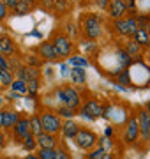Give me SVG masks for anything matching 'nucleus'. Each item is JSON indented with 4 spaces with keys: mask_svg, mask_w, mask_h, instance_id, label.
Instances as JSON below:
<instances>
[{
    "mask_svg": "<svg viewBox=\"0 0 150 159\" xmlns=\"http://www.w3.org/2000/svg\"><path fill=\"white\" fill-rule=\"evenodd\" d=\"M55 96H57V99L60 101V104L67 106V108H73V110H76V111L80 110L81 102H83L80 92L76 90L74 87H71V85L58 87L57 90H55Z\"/></svg>",
    "mask_w": 150,
    "mask_h": 159,
    "instance_id": "obj_1",
    "label": "nucleus"
},
{
    "mask_svg": "<svg viewBox=\"0 0 150 159\" xmlns=\"http://www.w3.org/2000/svg\"><path fill=\"white\" fill-rule=\"evenodd\" d=\"M73 142H74V145L78 148H81V150H92L94 147H97V142H99V136L97 133L92 129H88V127H83L81 125L80 131L76 133V136L73 138Z\"/></svg>",
    "mask_w": 150,
    "mask_h": 159,
    "instance_id": "obj_2",
    "label": "nucleus"
},
{
    "mask_svg": "<svg viewBox=\"0 0 150 159\" xmlns=\"http://www.w3.org/2000/svg\"><path fill=\"white\" fill-rule=\"evenodd\" d=\"M53 43V46H55V50H57V53L60 55V58H67L73 55V50H74V44H73V41H71V37L65 32H60V30H57L55 34H51V39H50Z\"/></svg>",
    "mask_w": 150,
    "mask_h": 159,
    "instance_id": "obj_3",
    "label": "nucleus"
},
{
    "mask_svg": "<svg viewBox=\"0 0 150 159\" xmlns=\"http://www.w3.org/2000/svg\"><path fill=\"white\" fill-rule=\"evenodd\" d=\"M41 122H42V129L46 133H51V134H60V129H62V117H58V113L55 110H42L39 113Z\"/></svg>",
    "mask_w": 150,
    "mask_h": 159,
    "instance_id": "obj_4",
    "label": "nucleus"
},
{
    "mask_svg": "<svg viewBox=\"0 0 150 159\" xmlns=\"http://www.w3.org/2000/svg\"><path fill=\"white\" fill-rule=\"evenodd\" d=\"M103 110H104L103 102L99 99H95V97H90V99H85V102L80 106L78 115H81L87 120H97L103 117Z\"/></svg>",
    "mask_w": 150,
    "mask_h": 159,
    "instance_id": "obj_5",
    "label": "nucleus"
},
{
    "mask_svg": "<svg viewBox=\"0 0 150 159\" xmlns=\"http://www.w3.org/2000/svg\"><path fill=\"white\" fill-rule=\"evenodd\" d=\"M139 140V125H138V115L131 113L129 120L124 125V142L126 145H136Z\"/></svg>",
    "mask_w": 150,
    "mask_h": 159,
    "instance_id": "obj_6",
    "label": "nucleus"
},
{
    "mask_svg": "<svg viewBox=\"0 0 150 159\" xmlns=\"http://www.w3.org/2000/svg\"><path fill=\"white\" fill-rule=\"evenodd\" d=\"M103 29H101V21L95 14H88L85 20H83V34L85 37H88L90 41H95L101 35Z\"/></svg>",
    "mask_w": 150,
    "mask_h": 159,
    "instance_id": "obj_7",
    "label": "nucleus"
},
{
    "mask_svg": "<svg viewBox=\"0 0 150 159\" xmlns=\"http://www.w3.org/2000/svg\"><path fill=\"white\" fill-rule=\"evenodd\" d=\"M35 55L42 60V62H53V60H58L60 55L57 53L55 46H53L51 41H42L35 46Z\"/></svg>",
    "mask_w": 150,
    "mask_h": 159,
    "instance_id": "obj_8",
    "label": "nucleus"
},
{
    "mask_svg": "<svg viewBox=\"0 0 150 159\" xmlns=\"http://www.w3.org/2000/svg\"><path fill=\"white\" fill-rule=\"evenodd\" d=\"M12 140L16 143H21L23 142V138L27 136V134H30V125H29V117H20V120H18L16 124L12 125Z\"/></svg>",
    "mask_w": 150,
    "mask_h": 159,
    "instance_id": "obj_9",
    "label": "nucleus"
},
{
    "mask_svg": "<svg viewBox=\"0 0 150 159\" xmlns=\"http://www.w3.org/2000/svg\"><path fill=\"white\" fill-rule=\"evenodd\" d=\"M138 125H139V138L143 143H150V122H148V111L145 108L138 110Z\"/></svg>",
    "mask_w": 150,
    "mask_h": 159,
    "instance_id": "obj_10",
    "label": "nucleus"
},
{
    "mask_svg": "<svg viewBox=\"0 0 150 159\" xmlns=\"http://www.w3.org/2000/svg\"><path fill=\"white\" fill-rule=\"evenodd\" d=\"M20 117H21V113L16 111V110H7V108L0 110V127L6 131H11L12 125L20 120Z\"/></svg>",
    "mask_w": 150,
    "mask_h": 159,
    "instance_id": "obj_11",
    "label": "nucleus"
},
{
    "mask_svg": "<svg viewBox=\"0 0 150 159\" xmlns=\"http://www.w3.org/2000/svg\"><path fill=\"white\" fill-rule=\"evenodd\" d=\"M35 142H37V148H57L58 142V134H51V133H46L42 131L39 136H35Z\"/></svg>",
    "mask_w": 150,
    "mask_h": 159,
    "instance_id": "obj_12",
    "label": "nucleus"
},
{
    "mask_svg": "<svg viewBox=\"0 0 150 159\" xmlns=\"http://www.w3.org/2000/svg\"><path fill=\"white\" fill-rule=\"evenodd\" d=\"M0 53L6 55L7 58L18 55V46H16V43H14V39H12L11 35H6V34L0 35Z\"/></svg>",
    "mask_w": 150,
    "mask_h": 159,
    "instance_id": "obj_13",
    "label": "nucleus"
},
{
    "mask_svg": "<svg viewBox=\"0 0 150 159\" xmlns=\"http://www.w3.org/2000/svg\"><path fill=\"white\" fill-rule=\"evenodd\" d=\"M16 78L23 80L29 83L30 80H39L41 78V71L37 67H29V66H20L16 69Z\"/></svg>",
    "mask_w": 150,
    "mask_h": 159,
    "instance_id": "obj_14",
    "label": "nucleus"
},
{
    "mask_svg": "<svg viewBox=\"0 0 150 159\" xmlns=\"http://www.w3.org/2000/svg\"><path fill=\"white\" fill-rule=\"evenodd\" d=\"M81 125L78 122H74L73 119H65L62 122V129H60V134H62L64 140H73L76 136V133L80 131Z\"/></svg>",
    "mask_w": 150,
    "mask_h": 159,
    "instance_id": "obj_15",
    "label": "nucleus"
},
{
    "mask_svg": "<svg viewBox=\"0 0 150 159\" xmlns=\"http://www.w3.org/2000/svg\"><path fill=\"white\" fill-rule=\"evenodd\" d=\"M106 11L110 12V16L113 20H118V18H124V14L127 12V4L126 0H110V6Z\"/></svg>",
    "mask_w": 150,
    "mask_h": 159,
    "instance_id": "obj_16",
    "label": "nucleus"
},
{
    "mask_svg": "<svg viewBox=\"0 0 150 159\" xmlns=\"http://www.w3.org/2000/svg\"><path fill=\"white\" fill-rule=\"evenodd\" d=\"M69 78H71V81H73L74 85H83V83L87 81V73H85V69H83V67L74 66V67L71 69Z\"/></svg>",
    "mask_w": 150,
    "mask_h": 159,
    "instance_id": "obj_17",
    "label": "nucleus"
},
{
    "mask_svg": "<svg viewBox=\"0 0 150 159\" xmlns=\"http://www.w3.org/2000/svg\"><path fill=\"white\" fill-rule=\"evenodd\" d=\"M29 125H30V134H34V136H39L41 133H42V122H41V117L39 113H34L29 117Z\"/></svg>",
    "mask_w": 150,
    "mask_h": 159,
    "instance_id": "obj_18",
    "label": "nucleus"
},
{
    "mask_svg": "<svg viewBox=\"0 0 150 159\" xmlns=\"http://www.w3.org/2000/svg\"><path fill=\"white\" fill-rule=\"evenodd\" d=\"M32 6H34V4H30V2H25V0H18V4L12 7L11 11L14 12L16 16H27V14H30V11H32Z\"/></svg>",
    "mask_w": 150,
    "mask_h": 159,
    "instance_id": "obj_19",
    "label": "nucleus"
},
{
    "mask_svg": "<svg viewBox=\"0 0 150 159\" xmlns=\"http://www.w3.org/2000/svg\"><path fill=\"white\" fill-rule=\"evenodd\" d=\"M148 37H150L148 30H145V29H138V30L133 34V39L136 41L139 46H147V43H148Z\"/></svg>",
    "mask_w": 150,
    "mask_h": 159,
    "instance_id": "obj_20",
    "label": "nucleus"
},
{
    "mask_svg": "<svg viewBox=\"0 0 150 159\" xmlns=\"http://www.w3.org/2000/svg\"><path fill=\"white\" fill-rule=\"evenodd\" d=\"M21 145H23L25 152H35V150H37V142H35L34 134H27V136L23 138Z\"/></svg>",
    "mask_w": 150,
    "mask_h": 159,
    "instance_id": "obj_21",
    "label": "nucleus"
},
{
    "mask_svg": "<svg viewBox=\"0 0 150 159\" xmlns=\"http://www.w3.org/2000/svg\"><path fill=\"white\" fill-rule=\"evenodd\" d=\"M11 90L18 92V94H21V96H27L29 94V87H27V81H23V80H12V83H11Z\"/></svg>",
    "mask_w": 150,
    "mask_h": 159,
    "instance_id": "obj_22",
    "label": "nucleus"
},
{
    "mask_svg": "<svg viewBox=\"0 0 150 159\" xmlns=\"http://www.w3.org/2000/svg\"><path fill=\"white\" fill-rule=\"evenodd\" d=\"M55 111L58 113V117H64V119H73L74 115H78V111H76V110L67 108V106H64V104L57 106V108H55Z\"/></svg>",
    "mask_w": 150,
    "mask_h": 159,
    "instance_id": "obj_23",
    "label": "nucleus"
},
{
    "mask_svg": "<svg viewBox=\"0 0 150 159\" xmlns=\"http://www.w3.org/2000/svg\"><path fill=\"white\" fill-rule=\"evenodd\" d=\"M57 156H55V159H73V154H71V150L64 143H58L57 145Z\"/></svg>",
    "mask_w": 150,
    "mask_h": 159,
    "instance_id": "obj_24",
    "label": "nucleus"
},
{
    "mask_svg": "<svg viewBox=\"0 0 150 159\" xmlns=\"http://www.w3.org/2000/svg\"><path fill=\"white\" fill-rule=\"evenodd\" d=\"M113 29H115V32L118 35H127V21H126V18H118V20H115Z\"/></svg>",
    "mask_w": 150,
    "mask_h": 159,
    "instance_id": "obj_25",
    "label": "nucleus"
},
{
    "mask_svg": "<svg viewBox=\"0 0 150 159\" xmlns=\"http://www.w3.org/2000/svg\"><path fill=\"white\" fill-rule=\"evenodd\" d=\"M126 51L131 55V57H138L139 55V51H141V46L136 43L134 39H131V41H127V44H126Z\"/></svg>",
    "mask_w": 150,
    "mask_h": 159,
    "instance_id": "obj_26",
    "label": "nucleus"
},
{
    "mask_svg": "<svg viewBox=\"0 0 150 159\" xmlns=\"http://www.w3.org/2000/svg\"><path fill=\"white\" fill-rule=\"evenodd\" d=\"M12 73L6 71V69H0V87H11L12 83Z\"/></svg>",
    "mask_w": 150,
    "mask_h": 159,
    "instance_id": "obj_27",
    "label": "nucleus"
},
{
    "mask_svg": "<svg viewBox=\"0 0 150 159\" xmlns=\"http://www.w3.org/2000/svg\"><path fill=\"white\" fill-rule=\"evenodd\" d=\"M35 154H37L41 159H55L57 150H55V148H37Z\"/></svg>",
    "mask_w": 150,
    "mask_h": 159,
    "instance_id": "obj_28",
    "label": "nucleus"
},
{
    "mask_svg": "<svg viewBox=\"0 0 150 159\" xmlns=\"http://www.w3.org/2000/svg\"><path fill=\"white\" fill-rule=\"evenodd\" d=\"M25 62H27L29 67H37L39 69L41 66H42V60H41L37 55H27V57H25Z\"/></svg>",
    "mask_w": 150,
    "mask_h": 159,
    "instance_id": "obj_29",
    "label": "nucleus"
},
{
    "mask_svg": "<svg viewBox=\"0 0 150 159\" xmlns=\"http://www.w3.org/2000/svg\"><path fill=\"white\" fill-rule=\"evenodd\" d=\"M127 21V35H131L133 37V34L138 30V21H136V18L131 16V18H126Z\"/></svg>",
    "mask_w": 150,
    "mask_h": 159,
    "instance_id": "obj_30",
    "label": "nucleus"
},
{
    "mask_svg": "<svg viewBox=\"0 0 150 159\" xmlns=\"http://www.w3.org/2000/svg\"><path fill=\"white\" fill-rule=\"evenodd\" d=\"M27 87H29V96L30 97H35V96H37V92H39L41 83H39V80H30L29 83H27Z\"/></svg>",
    "mask_w": 150,
    "mask_h": 159,
    "instance_id": "obj_31",
    "label": "nucleus"
},
{
    "mask_svg": "<svg viewBox=\"0 0 150 159\" xmlns=\"http://www.w3.org/2000/svg\"><path fill=\"white\" fill-rule=\"evenodd\" d=\"M97 145H99V147H101V148H103L104 152H110V150H111V147H113V143H111V138H110V136L99 138Z\"/></svg>",
    "mask_w": 150,
    "mask_h": 159,
    "instance_id": "obj_32",
    "label": "nucleus"
},
{
    "mask_svg": "<svg viewBox=\"0 0 150 159\" xmlns=\"http://www.w3.org/2000/svg\"><path fill=\"white\" fill-rule=\"evenodd\" d=\"M117 81H118V85H131V78H129V71H120L118 76H117Z\"/></svg>",
    "mask_w": 150,
    "mask_h": 159,
    "instance_id": "obj_33",
    "label": "nucleus"
},
{
    "mask_svg": "<svg viewBox=\"0 0 150 159\" xmlns=\"http://www.w3.org/2000/svg\"><path fill=\"white\" fill-rule=\"evenodd\" d=\"M103 154H104V150H103V148H101V147L97 145V147H94L92 150H88L87 159H99L101 156H103Z\"/></svg>",
    "mask_w": 150,
    "mask_h": 159,
    "instance_id": "obj_34",
    "label": "nucleus"
},
{
    "mask_svg": "<svg viewBox=\"0 0 150 159\" xmlns=\"http://www.w3.org/2000/svg\"><path fill=\"white\" fill-rule=\"evenodd\" d=\"M118 57H120V62L124 64V67H127L129 64L133 62V57H131V55H129L126 50H124V51H118Z\"/></svg>",
    "mask_w": 150,
    "mask_h": 159,
    "instance_id": "obj_35",
    "label": "nucleus"
},
{
    "mask_svg": "<svg viewBox=\"0 0 150 159\" xmlns=\"http://www.w3.org/2000/svg\"><path fill=\"white\" fill-rule=\"evenodd\" d=\"M0 69H6V71H11L12 73L11 64H9V58H7L6 55H2V53H0Z\"/></svg>",
    "mask_w": 150,
    "mask_h": 159,
    "instance_id": "obj_36",
    "label": "nucleus"
},
{
    "mask_svg": "<svg viewBox=\"0 0 150 159\" xmlns=\"http://www.w3.org/2000/svg\"><path fill=\"white\" fill-rule=\"evenodd\" d=\"M7 16H9V9H7V6L2 2V0H0V23L4 21Z\"/></svg>",
    "mask_w": 150,
    "mask_h": 159,
    "instance_id": "obj_37",
    "label": "nucleus"
},
{
    "mask_svg": "<svg viewBox=\"0 0 150 159\" xmlns=\"http://www.w3.org/2000/svg\"><path fill=\"white\" fill-rule=\"evenodd\" d=\"M39 2L46 11H53L55 9V0H39Z\"/></svg>",
    "mask_w": 150,
    "mask_h": 159,
    "instance_id": "obj_38",
    "label": "nucleus"
},
{
    "mask_svg": "<svg viewBox=\"0 0 150 159\" xmlns=\"http://www.w3.org/2000/svg\"><path fill=\"white\" fill-rule=\"evenodd\" d=\"M95 6H97L99 9L106 11V9H108V6H110V0H95Z\"/></svg>",
    "mask_w": 150,
    "mask_h": 159,
    "instance_id": "obj_39",
    "label": "nucleus"
},
{
    "mask_svg": "<svg viewBox=\"0 0 150 159\" xmlns=\"http://www.w3.org/2000/svg\"><path fill=\"white\" fill-rule=\"evenodd\" d=\"M71 62L76 64L78 67H87V60H85V58H73Z\"/></svg>",
    "mask_w": 150,
    "mask_h": 159,
    "instance_id": "obj_40",
    "label": "nucleus"
},
{
    "mask_svg": "<svg viewBox=\"0 0 150 159\" xmlns=\"http://www.w3.org/2000/svg\"><path fill=\"white\" fill-rule=\"evenodd\" d=\"M2 2H4V4L7 6V9H12V7L18 4V0H2Z\"/></svg>",
    "mask_w": 150,
    "mask_h": 159,
    "instance_id": "obj_41",
    "label": "nucleus"
},
{
    "mask_svg": "<svg viewBox=\"0 0 150 159\" xmlns=\"http://www.w3.org/2000/svg\"><path fill=\"white\" fill-rule=\"evenodd\" d=\"M99 159H115V156H113L111 152H104V154H103V156H101Z\"/></svg>",
    "mask_w": 150,
    "mask_h": 159,
    "instance_id": "obj_42",
    "label": "nucleus"
},
{
    "mask_svg": "<svg viewBox=\"0 0 150 159\" xmlns=\"http://www.w3.org/2000/svg\"><path fill=\"white\" fill-rule=\"evenodd\" d=\"M23 159H41V157L37 156V154H34V152H29V154H27V156H25Z\"/></svg>",
    "mask_w": 150,
    "mask_h": 159,
    "instance_id": "obj_43",
    "label": "nucleus"
},
{
    "mask_svg": "<svg viewBox=\"0 0 150 159\" xmlns=\"http://www.w3.org/2000/svg\"><path fill=\"white\" fill-rule=\"evenodd\" d=\"M4 147H6V136L0 133V148H4Z\"/></svg>",
    "mask_w": 150,
    "mask_h": 159,
    "instance_id": "obj_44",
    "label": "nucleus"
},
{
    "mask_svg": "<svg viewBox=\"0 0 150 159\" xmlns=\"http://www.w3.org/2000/svg\"><path fill=\"white\" fill-rule=\"evenodd\" d=\"M113 134V129L111 127H106V136H111Z\"/></svg>",
    "mask_w": 150,
    "mask_h": 159,
    "instance_id": "obj_45",
    "label": "nucleus"
},
{
    "mask_svg": "<svg viewBox=\"0 0 150 159\" xmlns=\"http://www.w3.org/2000/svg\"><path fill=\"white\" fill-rule=\"evenodd\" d=\"M145 110H147V111H148V115H150V99L147 101V104H145Z\"/></svg>",
    "mask_w": 150,
    "mask_h": 159,
    "instance_id": "obj_46",
    "label": "nucleus"
},
{
    "mask_svg": "<svg viewBox=\"0 0 150 159\" xmlns=\"http://www.w3.org/2000/svg\"><path fill=\"white\" fill-rule=\"evenodd\" d=\"M35 2H39V0H30V4H35Z\"/></svg>",
    "mask_w": 150,
    "mask_h": 159,
    "instance_id": "obj_47",
    "label": "nucleus"
},
{
    "mask_svg": "<svg viewBox=\"0 0 150 159\" xmlns=\"http://www.w3.org/2000/svg\"><path fill=\"white\" fill-rule=\"evenodd\" d=\"M147 46H148V50H150V37H148V43H147Z\"/></svg>",
    "mask_w": 150,
    "mask_h": 159,
    "instance_id": "obj_48",
    "label": "nucleus"
},
{
    "mask_svg": "<svg viewBox=\"0 0 150 159\" xmlns=\"http://www.w3.org/2000/svg\"><path fill=\"white\" fill-rule=\"evenodd\" d=\"M88 2H95V0H88Z\"/></svg>",
    "mask_w": 150,
    "mask_h": 159,
    "instance_id": "obj_49",
    "label": "nucleus"
},
{
    "mask_svg": "<svg viewBox=\"0 0 150 159\" xmlns=\"http://www.w3.org/2000/svg\"><path fill=\"white\" fill-rule=\"evenodd\" d=\"M16 159H23V157H16Z\"/></svg>",
    "mask_w": 150,
    "mask_h": 159,
    "instance_id": "obj_50",
    "label": "nucleus"
},
{
    "mask_svg": "<svg viewBox=\"0 0 150 159\" xmlns=\"http://www.w3.org/2000/svg\"><path fill=\"white\" fill-rule=\"evenodd\" d=\"M25 2H30V0H25Z\"/></svg>",
    "mask_w": 150,
    "mask_h": 159,
    "instance_id": "obj_51",
    "label": "nucleus"
}]
</instances>
